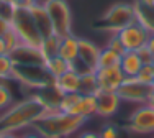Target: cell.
<instances>
[{
	"label": "cell",
	"mask_w": 154,
	"mask_h": 138,
	"mask_svg": "<svg viewBox=\"0 0 154 138\" xmlns=\"http://www.w3.org/2000/svg\"><path fill=\"white\" fill-rule=\"evenodd\" d=\"M56 89L59 94H72V92H80V74L74 69H69L57 79H54Z\"/></svg>",
	"instance_id": "13"
},
{
	"label": "cell",
	"mask_w": 154,
	"mask_h": 138,
	"mask_svg": "<svg viewBox=\"0 0 154 138\" xmlns=\"http://www.w3.org/2000/svg\"><path fill=\"white\" fill-rule=\"evenodd\" d=\"M57 56H61L67 63H74L79 58V38L75 35H69L61 38L59 49H57Z\"/></svg>",
	"instance_id": "15"
},
{
	"label": "cell",
	"mask_w": 154,
	"mask_h": 138,
	"mask_svg": "<svg viewBox=\"0 0 154 138\" xmlns=\"http://www.w3.org/2000/svg\"><path fill=\"white\" fill-rule=\"evenodd\" d=\"M152 86L143 84L136 77H125L122 86L118 87V96L122 100L126 102H136V104H148V99L151 96Z\"/></svg>",
	"instance_id": "6"
},
{
	"label": "cell",
	"mask_w": 154,
	"mask_h": 138,
	"mask_svg": "<svg viewBox=\"0 0 154 138\" xmlns=\"http://www.w3.org/2000/svg\"><path fill=\"white\" fill-rule=\"evenodd\" d=\"M31 17H33V21H35L36 28H38L41 38H48V36L54 35V28H53V21H51V17L48 13L46 7L43 3H38L35 2L31 7H28Z\"/></svg>",
	"instance_id": "10"
},
{
	"label": "cell",
	"mask_w": 154,
	"mask_h": 138,
	"mask_svg": "<svg viewBox=\"0 0 154 138\" xmlns=\"http://www.w3.org/2000/svg\"><path fill=\"white\" fill-rule=\"evenodd\" d=\"M17 8H18V3L15 0H0V18L10 23Z\"/></svg>",
	"instance_id": "24"
},
{
	"label": "cell",
	"mask_w": 154,
	"mask_h": 138,
	"mask_svg": "<svg viewBox=\"0 0 154 138\" xmlns=\"http://www.w3.org/2000/svg\"><path fill=\"white\" fill-rule=\"evenodd\" d=\"M136 79L143 84H148V86H152V81H154V66L152 64H143L139 72L136 74Z\"/></svg>",
	"instance_id": "25"
},
{
	"label": "cell",
	"mask_w": 154,
	"mask_h": 138,
	"mask_svg": "<svg viewBox=\"0 0 154 138\" xmlns=\"http://www.w3.org/2000/svg\"><path fill=\"white\" fill-rule=\"evenodd\" d=\"M2 54H8L7 53V46H5V41H3V38L0 36V56Z\"/></svg>",
	"instance_id": "36"
},
{
	"label": "cell",
	"mask_w": 154,
	"mask_h": 138,
	"mask_svg": "<svg viewBox=\"0 0 154 138\" xmlns=\"http://www.w3.org/2000/svg\"><path fill=\"white\" fill-rule=\"evenodd\" d=\"M107 48H110V49H113V51H116L118 54H123L126 49H125V46L122 45V41H120V38H118V35H113L112 38L108 39V43H107Z\"/></svg>",
	"instance_id": "28"
},
{
	"label": "cell",
	"mask_w": 154,
	"mask_h": 138,
	"mask_svg": "<svg viewBox=\"0 0 154 138\" xmlns=\"http://www.w3.org/2000/svg\"><path fill=\"white\" fill-rule=\"evenodd\" d=\"M8 28H10V23H8V21H5V20H2V18H0V36L5 33Z\"/></svg>",
	"instance_id": "31"
},
{
	"label": "cell",
	"mask_w": 154,
	"mask_h": 138,
	"mask_svg": "<svg viewBox=\"0 0 154 138\" xmlns=\"http://www.w3.org/2000/svg\"><path fill=\"white\" fill-rule=\"evenodd\" d=\"M0 138H20L15 132H0Z\"/></svg>",
	"instance_id": "34"
},
{
	"label": "cell",
	"mask_w": 154,
	"mask_h": 138,
	"mask_svg": "<svg viewBox=\"0 0 154 138\" xmlns=\"http://www.w3.org/2000/svg\"><path fill=\"white\" fill-rule=\"evenodd\" d=\"M2 38H3V41H5V46H7V53L8 54H12V53H15L18 48H20L23 43H21V39H20V36L17 35V31L13 30L12 27L8 28V30L5 31V33L2 35Z\"/></svg>",
	"instance_id": "23"
},
{
	"label": "cell",
	"mask_w": 154,
	"mask_h": 138,
	"mask_svg": "<svg viewBox=\"0 0 154 138\" xmlns=\"http://www.w3.org/2000/svg\"><path fill=\"white\" fill-rule=\"evenodd\" d=\"M79 138H100V135H98V133H94V132H84L79 135Z\"/></svg>",
	"instance_id": "33"
},
{
	"label": "cell",
	"mask_w": 154,
	"mask_h": 138,
	"mask_svg": "<svg viewBox=\"0 0 154 138\" xmlns=\"http://www.w3.org/2000/svg\"><path fill=\"white\" fill-rule=\"evenodd\" d=\"M148 104L151 105V107H154V87L151 90V96H149V99H148Z\"/></svg>",
	"instance_id": "37"
},
{
	"label": "cell",
	"mask_w": 154,
	"mask_h": 138,
	"mask_svg": "<svg viewBox=\"0 0 154 138\" xmlns=\"http://www.w3.org/2000/svg\"><path fill=\"white\" fill-rule=\"evenodd\" d=\"M10 27L17 31V35L20 36L23 45L39 49L43 38H41V35H39V31H38V28H36L35 21H33V17H31V13L28 8L18 5L15 15H13L12 21H10Z\"/></svg>",
	"instance_id": "3"
},
{
	"label": "cell",
	"mask_w": 154,
	"mask_h": 138,
	"mask_svg": "<svg viewBox=\"0 0 154 138\" xmlns=\"http://www.w3.org/2000/svg\"><path fill=\"white\" fill-rule=\"evenodd\" d=\"M122 99H120L118 92H103L98 90L97 92V115L100 117H112L118 112Z\"/></svg>",
	"instance_id": "12"
},
{
	"label": "cell",
	"mask_w": 154,
	"mask_h": 138,
	"mask_svg": "<svg viewBox=\"0 0 154 138\" xmlns=\"http://www.w3.org/2000/svg\"><path fill=\"white\" fill-rule=\"evenodd\" d=\"M134 21H136V12H134V7L130 3H116L102 18L103 30H110L115 33H118L122 28Z\"/></svg>",
	"instance_id": "5"
},
{
	"label": "cell",
	"mask_w": 154,
	"mask_h": 138,
	"mask_svg": "<svg viewBox=\"0 0 154 138\" xmlns=\"http://www.w3.org/2000/svg\"><path fill=\"white\" fill-rule=\"evenodd\" d=\"M98 81L95 71H89L80 74V94H97L98 92Z\"/></svg>",
	"instance_id": "19"
},
{
	"label": "cell",
	"mask_w": 154,
	"mask_h": 138,
	"mask_svg": "<svg viewBox=\"0 0 154 138\" xmlns=\"http://www.w3.org/2000/svg\"><path fill=\"white\" fill-rule=\"evenodd\" d=\"M43 5L46 7L51 17L54 35H57L59 38L72 35V15L69 3L66 0H46Z\"/></svg>",
	"instance_id": "4"
},
{
	"label": "cell",
	"mask_w": 154,
	"mask_h": 138,
	"mask_svg": "<svg viewBox=\"0 0 154 138\" xmlns=\"http://www.w3.org/2000/svg\"><path fill=\"white\" fill-rule=\"evenodd\" d=\"M139 59H141L143 64H152V59H154V53L151 51V49L148 48V45L141 46L139 49H136Z\"/></svg>",
	"instance_id": "27"
},
{
	"label": "cell",
	"mask_w": 154,
	"mask_h": 138,
	"mask_svg": "<svg viewBox=\"0 0 154 138\" xmlns=\"http://www.w3.org/2000/svg\"><path fill=\"white\" fill-rule=\"evenodd\" d=\"M59 43H61V38L57 35H51L48 38H43L41 46H39V51H41L43 58L48 59L51 56H56L57 49H59Z\"/></svg>",
	"instance_id": "20"
},
{
	"label": "cell",
	"mask_w": 154,
	"mask_h": 138,
	"mask_svg": "<svg viewBox=\"0 0 154 138\" xmlns=\"http://www.w3.org/2000/svg\"><path fill=\"white\" fill-rule=\"evenodd\" d=\"M82 99V94L80 92H72V94H62L61 96V99L57 100V110L59 112H69L71 110L72 107H74V105L79 102V100Z\"/></svg>",
	"instance_id": "22"
},
{
	"label": "cell",
	"mask_w": 154,
	"mask_h": 138,
	"mask_svg": "<svg viewBox=\"0 0 154 138\" xmlns=\"http://www.w3.org/2000/svg\"><path fill=\"white\" fill-rule=\"evenodd\" d=\"M98 56H100V48L95 43L79 38V58H77V61L84 67L95 71L98 66Z\"/></svg>",
	"instance_id": "11"
},
{
	"label": "cell",
	"mask_w": 154,
	"mask_h": 138,
	"mask_svg": "<svg viewBox=\"0 0 154 138\" xmlns=\"http://www.w3.org/2000/svg\"><path fill=\"white\" fill-rule=\"evenodd\" d=\"M85 120L87 118L79 117V115H69L56 110L41 117L35 125L36 130L45 138H62L77 132V128L82 127Z\"/></svg>",
	"instance_id": "2"
},
{
	"label": "cell",
	"mask_w": 154,
	"mask_h": 138,
	"mask_svg": "<svg viewBox=\"0 0 154 138\" xmlns=\"http://www.w3.org/2000/svg\"><path fill=\"white\" fill-rule=\"evenodd\" d=\"M116 35H118L120 41H122V45L125 46L126 51H136V49H139L141 46H144L148 43V38H149V31L138 21L122 28Z\"/></svg>",
	"instance_id": "7"
},
{
	"label": "cell",
	"mask_w": 154,
	"mask_h": 138,
	"mask_svg": "<svg viewBox=\"0 0 154 138\" xmlns=\"http://www.w3.org/2000/svg\"><path fill=\"white\" fill-rule=\"evenodd\" d=\"M130 128L136 133H152L154 132V107L143 104L130 117Z\"/></svg>",
	"instance_id": "8"
},
{
	"label": "cell",
	"mask_w": 154,
	"mask_h": 138,
	"mask_svg": "<svg viewBox=\"0 0 154 138\" xmlns=\"http://www.w3.org/2000/svg\"><path fill=\"white\" fill-rule=\"evenodd\" d=\"M45 69L46 72L51 76L53 79H57L59 76H62L64 72H67L69 69H72L71 63H67V61H64L61 56H51L45 59Z\"/></svg>",
	"instance_id": "17"
},
{
	"label": "cell",
	"mask_w": 154,
	"mask_h": 138,
	"mask_svg": "<svg viewBox=\"0 0 154 138\" xmlns=\"http://www.w3.org/2000/svg\"><path fill=\"white\" fill-rule=\"evenodd\" d=\"M143 63L139 59L136 51H125L122 54V61H120V67H122L125 77H136L139 72Z\"/></svg>",
	"instance_id": "16"
},
{
	"label": "cell",
	"mask_w": 154,
	"mask_h": 138,
	"mask_svg": "<svg viewBox=\"0 0 154 138\" xmlns=\"http://www.w3.org/2000/svg\"><path fill=\"white\" fill-rule=\"evenodd\" d=\"M66 114L79 115V117H84V118L95 115L97 114V94H82V99Z\"/></svg>",
	"instance_id": "14"
},
{
	"label": "cell",
	"mask_w": 154,
	"mask_h": 138,
	"mask_svg": "<svg viewBox=\"0 0 154 138\" xmlns=\"http://www.w3.org/2000/svg\"><path fill=\"white\" fill-rule=\"evenodd\" d=\"M152 87H154V81H152Z\"/></svg>",
	"instance_id": "39"
},
{
	"label": "cell",
	"mask_w": 154,
	"mask_h": 138,
	"mask_svg": "<svg viewBox=\"0 0 154 138\" xmlns=\"http://www.w3.org/2000/svg\"><path fill=\"white\" fill-rule=\"evenodd\" d=\"M20 138H45L41 135V133H35V132H28V133H23V135H21Z\"/></svg>",
	"instance_id": "32"
},
{
	"label": "cell",
	"mask_w": 154,
	"mask_h": 138,
	"mask_svg": "<svg viewBox=\"0 0 154 138\" xmlns=\"http://www.w3.org/2000/svg\"><path fill=\"white\" fill-rule=\"evenodd\" d=\"M15 61L10 54L0 56V79H12L15 77Z\"/></svg>",
	"instance_id": "21"
},
{
	"label": "cell",
	"mask_w": 154,
	"mask_h": 138,
	"mask_svg": "<svg viewBox=\"0 0 154 138\" xmlns=\"http://www.w3.org/2000/svg\"><path fill=\"white\" fill-rule=\"evenodd\" d=\"M56 110L57 107L51 108L49 104H46L41 97L26 99L17 105H12L5 110V114L0 115V132H17L20 128L33 125L41 117Z\"/></svg>",
	"instance_id": "1"
},
{
	"label": "cell",
	"mask_w": 154,
	"mask_h": 138,
	"mask_svg": "<svg viewBox=\"0 0 154 138\" xmlns=\"http://www.w3.org/2000/svg\"><path fill=\"white\" fill-rule=\"evenodd\" d=\"M12 105H13V97H12L10 89L7 86L0 84V112H5Z\"/></svg>",
	"instance_id": "26"
},
{
	"label": "cell",
	"mask_w": 154,
	"mask_h": 138,
	"mask_svg": "<svg viewBox=\"0 0 154 138\" xmlns=\"http://www.w3.org/2000/svg\"><path fill=\"white\" fill-rule=\"evenodd\" d=\"M152 66H154V59H152Z\"/></svg>",
	"instance_id": "38"
},
{
	"label": "cell",
	"mask_w": 154,
	"mask_h": 138,
	"mask_svg": "<svg viewBox=\"0 0 154 138\" xmlns=\"http://www.w3.org/2000/svg\"><path fill=\"white\" fill-rule=\"evenodd\" d=\"M98 135H100V138H118V130L115 125H105Z\"/></svg>",
	"instance_id": "29"
},
{
	"label": "cell",
	"mask_w": 154,
	"mask_h": 138,
	"mask_svg": "<svg viewBox=\"0 0 154 138\" xmlns=\"http://www.w3.org/2000/svg\"><path fill=\"white\" fill-rule=\"evenodd\" d=\"M20 7H25V8H28V7H31L35 2H38V0H15Z\"/></svg>",
	"instance_id": "30"
},
{
	"label": "cell",
	"mask_w": 154,
	"mask_h": 138,
	"mask_svg": "<svg viewBox=\"0 0 154 138\" xmlns=\"http://www.w3.org/2000/svg\"><path fill=\"white\" fill-rule=\"evenodd\" d=\"M146 45H148V48L154 53V31L149 33V38H148V43H146Z\"/></svg>",
	"instance_id": "35"
},
{
	"label": "cell",
	"mask_w": 154,
	"mask_h": 138,
	"mask_svg": "<svg viewBox=\"0 0 154 138\" xmlns=\"http://www.w3.org/2000/svg\"><path fill=\"white\" fill-rule=\"evenodd\" d=\"M95 74L98 81V89L103 92H116L125 79V74L120 66L95 69Z\"/></svg>",
	"instance_id": "9"
},
{
	"label": "cell",
	"mask_w": 154,
	"mask_h": 138,
	"mask_svg": "<svg viewBox=\"0 0 154 138\" xmlns=\"http://www.w3.org/2000/svg\"><path fill=\"white\" fill-rule=\"evenodd\" d=\"M120 61H122V54H118L116 51H113V49H110V48H103V49H100L97 69L120 66Z\"/></svg>",
	"instance_id": "18"
}]
</instances>
